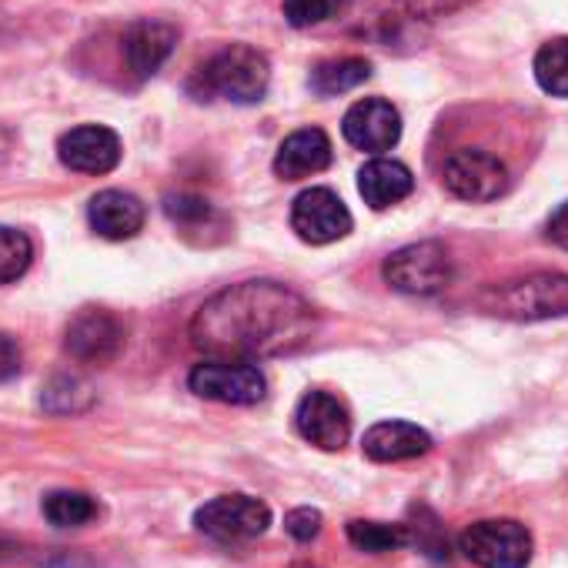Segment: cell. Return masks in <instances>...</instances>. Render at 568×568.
<instances>
[{
	"label": "cell",
	"mask_w": 568,
	"mask_h": 568,
	"mask_svg": "<svg viewBox=\"0 0 568 568\" xmlns=\"http://www.w3.org/2000/svg\"><path fill=\"white\" fill-rule=\"evenodd\" d=\"M164 214L181 224V227H201L214 217L211 204L204 197H194V194H168L164 197Z\"/></svg>",
	"instance_id": "cell-25"
},
{
	"label": "cell",
	"mask_w": 568,
	"mask_h": 568,
	"mask_svg": "<svg viewBox=\"0 0 568 568\" xmlns=\"http://www.w3.org/2000/svg\"><path fill=\"white\" fill-rule=\"evenodd\" d=\"M144 204L141 197L128 194V191H101L91 197V207H88V221L94 227V234L108 237V241H128L134 237L141 227H144Z\"/></svg>",
	"instance_id": "cell-15"
},
{
	"label": "cell",
	"mask_w": 568,
	"mask_h": 568,
	"mask_svg": "<svg viewBox=\"0 0 568 568\" xmlns=\"http://www.w3.org/2000/svg\"><path fill=\"white\" fill-rule=\"evenodd\" d=\"M342 134L352 148L368 154H385L402 141V114L385 98H365L348 108Z\"/></svg>",
	"instance_id": "cell-11"
},
{
	"label": "cell",
	"mask_w": 568,
	"mask_h": 568,
	"mask_svg": "<svg viewBox=\"0 0 568 568\" xmlns=\"http://www.w3.org/2000/svg\"><path fill=\"white\" fill-rule=\"evenodd\" d=\"M458 551L478 568H528L531 531L515 518H485L462 531Z\"/></svg>",
	"instance_id": "cell-4"
},
{
	"label": "cell",
	"mask_w": 568,
	"mask_h": 568,
	"mask_svg": "<svg viewBox=\"0 0 568 568\" xmlns=\"http://www.w3.org/2000/svg\"><path fill=\"white\" fill-rule=\"evenodd\" d=\"M338 11V0H284V18L292 28H315Z\"/></svg>",
	"instance_id": "cell-26"
},
{
	"label": "cell",
	"mask_w": 568,
	"mask_h": 568,
	"mask_svg": "<svg viewBox=\"0 0 568 568\" xmlns=\"http://www.w3.org/2000/svg\"><path fill=\"white\" fill-rule=\"evenodd\" d=\"M295 428L308 445L322 452H342L352 438V415L335 395L308 392L295 408Z\"/></svg>",
	"instance_id": "cell-12"
},
{
	"label": "cell",
	"mask_w": 568,
	"mask_h": 568,
	"mask_svg": "<svg viewBox=\"0 0 568 568\" xmlns=\"http://www.w3.org/2000/svg\"><path fill=\"white\" fill-rule=\"evenodd\" d=\"M58 158L81 174H111L121 164V138L104 124H81L58 141Z\"/></svg>",
	"instance_id": "cell-13"
},
{
	"label": "cell",
	"mask_w": 568,
	"mask_h": 568,
	"mask_svg": "<svg viewBox=\"0 0 568 568\" xmlns=\"http://www.w3.org/2000/svg\"><path fill=\"white\" fill-rule=\"evenodd\" d=\"M8 151H11V134H8L4 128H0V161L8 158Z\"/></svg>",
	"instance_id": "cell-30"
},
{
	"label": "cell",
	"mask_w": 568,
	"mask_h": 568,
	"mask_svg": "<svg viewBox=\"0 0 568 568\" xmlns=\"http://www.w3.org/2000/svg\"><path fill=\"white\" fill-rule=\"evenodd\" d=\"M348 541L362 551H372V555H382V551H395L402 545L412 541V531L408 525H388V521H365V518H355L348 521Z\"/></svg>",
	"instance_id": "cell-22"
},
{
	"label": "cell",
	"mask_w": 568,
	"mask_h": 568,
	"mask_svg": "<svg viewBox=\"0 0 568 568\" xmlns=\"http://www.w3.org/2000/svg\"><path fill=\"white\" fill-rule=\"evenodd\" d=\"M178 44V31L164 21H138L124 34V58L138 78H151L171 58Z\"/></svg>",
	"instance_id": "cell-17"
},
{
	"label": "cell",
	"mask_w": 568,
	"mask_h": 568,
	"mask_svg": "<svg viewBox=\"0 0 568 568\" xmlns=\"http://www.w3.org/2000/svg\"><path fill=\"white\" fill-rule=\"evenodd\" d=\"M271 68L267 58L247 44H231L201 64L194 88L201 98H224L231 104H257L267 94Z\"/></svg>",
	"instance_id": "cell-3"
},
{
	"label": "cell",
	"mask_w": 568,
	"mask_h": 568,
	"mask_svg": "<svg viewBox=\"0 0 568 568\" xmlns=\"http://www.w3.org/2000/svg\"><path fill=\"white\" fill-rule=\"evenodd\" d=\"M271 525V508L251 495H217L194 511V528L214 541L237 545L264 535Z\"/></svg>",
	"instance_id": "cell-6"
},
{
	"label": "cell",
	"mask_w": 568,
	"mask_h": 568,
	"mask_svg": "<svg viewBox=\"0 0 568 568\" xmlns=\"http://www.w3.org/2000/svg\"><path fill=\"white\" fill-rule=\"evenodd\" d=\"M362 448L372 462H408L432 452V435L412 422H378L365 432Z\"/></svg>",
	"instance_id": "cell-16"
},
{
	"label": "cell",
	"mask_w": 568,
	"mask_h": 568,
	"mask_svg": "<svg viewBox=\"0 0 568 568\" xmlns=\"http://www.w3.org/2000/svg\"><path fill=\"white\" fill-rule=\"evenodd\" d=\"M415 187L412 171L402 161L392 158H372L362 171H358V191L365 197L368 207L385 211L398 201H405Z\"/></svg>",
	"instance_id": "cell-18"
},
{
	"label": "cell",
	"mask_w": 568,
	"mask_h": 568,
	"mask_svg": "<svg viewBox=\"0 0 568 568\" xmlns=\"http://www.w3.org/2000/svg\"><path fill=\"white\" fill-rule=\"evenodd\" d=\"M292 227L305 244H332L352 231V211L332 187H308L292 204Z\"/></svg>",
	"instance_id": "cell-10"
},
{
	"label": "cell",
	"mask_w": 568,
	"mask_h": 568,
	"mask_svg": "<svg viewBox=\"0 0 568 568\" xmlns=\"http://www.w3.org/2000/svg\"><path fill=\"white\" fill-rule=\"evenodd\" d=\"M332 138L322 128H302L292 138H284V144L274 154V174L281 181H305L312 174H322L332 164Z\"/></svg>",
	"instance_id": "cell-14"
},
{
	"label": "cell",
	"mask_w": 568,
	"mask_h": 568,
	"mask_svg": "<svg viewBox=\"0 0 568 568\" xmlns=\"http://www.w3.org/2000/svg\"><path fill=\"white\" fill-rule=\"evenodd\" d=\"M545 234H548V241H551V244H558V247H565V251H568V204H561V207L548 217Z\"/></svg>",
	"instance_id": "cell-29"
},
{
	"label": "cell",
	"mask_w": 568,
	"mask_h": 568,
	"mask_svg": "<svg viewBox=\"0 0 568 568\" xmlns=\"http://www.w3.org/2000/svg\"><path fill=\"white\" fill-rule=\"evenodd\" d=\"M322 525H325V518H322L318 508H295V511H288V518H284V528H288V535L295 541L318 538L322 535Z\"/></svg>",
	"instance_id": "cell-27"
},
{
	"label": "cell",
	"mask_w": 568,
	"mask_h": 568,
	"mask_svg": "<svg viewBox=\"0 0 568 568\" xmlns=\"http://www.w3.org/2000/svg\"><path fill=\"white\" fill-rule=\"evenodd\" d=\"M187 388L197 398L221 402V405H257L264 398V375L254 362H227V358H207L194 365L187 375Z\"/></svg>",
	"instance_id": "cell-8"
},
{
	"label": "cell",
	"mask_w": 568,
	"mask_h": 568,
	"mask_svg": "<svg viewBox=\"0 0 568 568\" xmlns=\"http://www.w3.org/2000/svg\"><path fill=\"white\" fill-rule=\"evenodd\" d=\"M535 81L545 94L568 98V38H555L535 54Z\"/></svg>",
	"instance_id": "cell-23"
},
{
	"label": "cell",
	"mask_w": 568,
	"mask_h": 568,
	"mask_svg": "<svg viewBox=\"0 0 568 568\" xmlns=\"http://www.w3.org/2000/svg\"><path fill=\"white\" fill-rule=\"evenodd\" d=\"M64 348L81 365H111L124 352V325L108 308H81L68 325Z\"/></svg>",
	"instance_id": "cell-9"
},
{
	"label": "cell",
	"mask_w": 568,
	"mask_h": 568,
	"mask_svg": "<svg viewBox=\"0 0 568 568\" xmlns=\"http://www.w3.org/2000/svg\"><path fill=\"white\" fill-rule=\"evenodd\" d=\"M478 305L508 322H545L568 315V274H528L491 288L478 298Z\"/></svg>",
	"instance_id": "cell-2"
},
{
	"label": "cell",
	"mask_w": 568,
	"mask_h": 568,
	"mask_svg": "<svg viewBox=\"0 0 568 568\" xmlns=\"http://www.w3.org/2000/svg\"><path fill=\"white\" fill-rule=\"evenodd\" d=\"M442 184L448 194L471 201V204H481V201H498L508 191L511 178H508V168L495 154L462 148V151H452L445 158Z\"/></svg>",
	"instance_id": "cell-7"
},
{
	"label": "cell",
	"mask_w": 568,
	"mask_h": 568,
	"mask_svg": "<svg viewBox=\"0 0 568 568\" xmlns=\"http://www.w3.org/2000/svg\"><path fill=\"white\" fill-rule=\"evenodd\" d=\"M315 322L312 302L292 292L288 284L241 281L197 308L191 322V342L207 358L257 362L308 345Z\"/></svg>",
	"instance_id": "cell-1"
},
{
	"label": "cell",
	"mask_w": 568,
	"mask_h": 568,
	"mask_svg": "<svg viewBox=\"0 0 568 568\" xmlns=\"http://www.w3.org/2000/svg\"><path fill=\"white\" fill-rule=\"evenodd\" d=\"M21 365H24V352H21L18 338L0 332V382L18 378L21 375Z\"/></svg>",
	"instance_id": "cell-28"
},
{
	"label": "cell",
	"mask_w": 568,
	"mask_h": 568,
	"mask_svg": "<svg viewBox=\"0 0 568 568\" xmlns=\"http://www.w3.org/2000/svg\"><path fill=\"white\" fill-rule=\"evenodd\" d=\"M34 261V244L24 231L0 224V284H11L28 274Z\"/></svg>",
	"instance_id": "cell-24"
},
{
	"label": "cell",
	"mask_w": 568,
	"mask_h": 568,
	"mask_svg": "<svg viewBox=\"0 0 568 568\" xmlns=\"http://www.w3.org/2000/svg\"><path fill=\"white\" fill-rule=\"evenodd\" d=\"M41 508H44V518L54 528H81V525H91L101 515L98 498L88 495V491H78V488H54V491H48Z\"/></svg>",
	"instance_id": "cell-19"
},
{
	"label": "cell",
	"mask_w": 568,
	"mask_h": 568,
	"mask_svg": "<svg viewBox=\"0 0 568 568\" xmlns=\"http://www.w3.org/2000/svg\"><path fill=\"white\" fill-rule=\"evenodd\" d=\"M452 274H455L452 257H448L445 244H438V241H418V244L398 247L385 261V281L395 292L415 295V298L445 292L452 284Z\"/></svg>",
	"instance_id": "cell-5"
},
{
	"label": "cell",
	"mask_w": 568,
	"mask_h": 568,
	"mask_svg": "<svg viewBox=\"0 0 568 568\" xmlns=\"http://www.w3.org/2000/svg\"><path fill=\"white\" fill-rule=\"evenodd\" d=\"M94 402V392L88 382H81L78 375H58L48 382L44 395H41V408L51 415H81L88 412Z\"/></svg>",
	"instance_id": "cell-21"
},
{
	"label": "cell",
	"mask_w": 568,
	"mask_h": 568,
	"mask_svg": "<svg viewBox=\"0 0 568 568\" xmlns=\"http://www.w3.org/2000/svg\"><path fill=\"white\" fill-rule=\"evenodd\" d=\"M372 74L368 61L362 58H335V61H322L312 71V91L322 98H335L345 91H355L358 84H365Z\"/></svg>",
	"instance_id": "cell-20"
}]
</instances>
